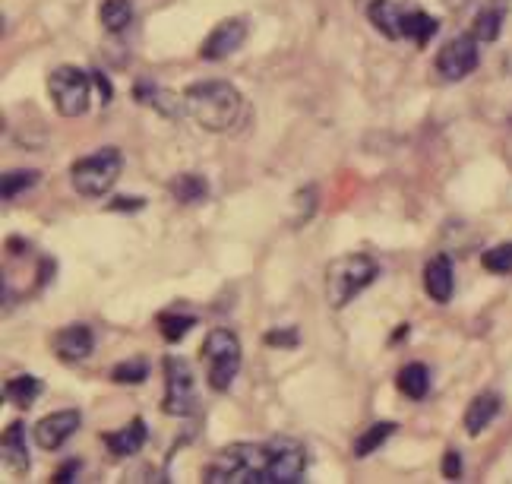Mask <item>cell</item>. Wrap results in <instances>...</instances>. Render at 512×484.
I'll return each instance as SVG.
<instances>
[{
  "instance_id": "cell-1",
  "label": "cell",
  "mask_w": 512,
  "mask_h": 484,
  "mask_svg": "<svg viewBox=\"0 0 512 484\" xmlns=\"http://www.w3.org/2000/svg\"><path fill=\"white\" fill-rule=\"evenodd\" d=\"M187 114L209 133H225L241 121L244 95L225 80H206L184 89Z\"/></svg>"
},
{
  "instance_id": "cell-2",
  "label": "cell",
  "mask_w": 512,
  "mask_h": 484,
  "mask_svg": "<svg viewBox=\"0 0 512 484\" xmlns=\"http://www.w3.org/2000/svg\"><path fill=\"white\" fill-rule=\"evenodd\" d=\"M203 481L209 484H269V443H231L215 453Z\"/></svg>"
},
{
  "instance_id": "cell-3",
  "label": "cell",
  "mask_w": 512,
  "mask_h": 484,
  "mask_svg": "<svg viewBox=\"0 0 512 484\" xmlns=\"http://www.w3.org/2000/svg\"><path fill=\"white\" fill-rule=\"evenodd\" d=\"M380 276V263L373 260L370 254H345L336 257L326 269V279H323V292L329 307H348L354 298H358L367 285H373Z\"/></svg>"
},
{
  "instance_id": "cell-4",
  "label": "cell",
  "mask_w": 512,
  "mask_h": 484,
  "mask_svg": "<svg viewBox=\"0 0 512 484\" xmlns=\"http://www.w3.org/2000/svg\"><path fill=\"white\" fill-rule=\"evenodd\" d=\"M124 171V152L117 146H105L92 152V156L80 159L73 168H70V181H73V190L80 193L86 200H102L105 193L117 184Z\"/></svg>"
},
{
  "instance_id": "cell-5",
  "label": "cell",
  "mask_w": 512,
  "mask_h": 484,
  "mask_svg": "<svg viewBox=\"0 0 512 484\" xmlns=\"http://www.w3.org/2000/svg\"><path fill=\"white\" fill-rule=\"evenodd\" d=\"M200 361H203V371H206V380L215 393H228L234 377L241 371V342L238 336L231 333V329H212L203 342V352H200Z\"/></svg>"
},
{
  "instance_id": "cell-6",
  "label": "cell",
  "mask_w": 512,
  "mask_h": 484,
  "mask_svg": "<svg viewBox=\"0 0 512 484\" xmlns=\"http://www.w3.org/2000/svg\"><path fill=\"white\" fill-rule=\"evenodd\" d=\"M89 86H92V76L83 73L80 67H73V64L57 67L48 76V95L57 114H61V118H80V114H86L92 102Z\"/></svg>"
},
{
  "instance_id": "cell-7",
  "label": "cell",
  "mask_w": 512,
  "mask_h": 484,
  "mask_svg": "<svg viewBox=\"0 0 512 484\" xmlns=\"http://www.w3.org/2000/svg\"><path fill=\"white\" fill-rule=\"evenodd\" d=\"M165 367V402H162V412L174 415V418H190L196 412V377H193V367L187 358L181 355H168L162 361Z\"/></svg>"
},
{
  "instance_id": "cell-8",
  "label": "cell",
  "mask_w": 512,
  "mask_h": 484,
  "mask_svg": "<svg viewBox=\"0 0 512 484\" xmlns=\"http://www.w3.org/2000/svg\"><path fill=\"white\" fill-rule=\"evenodd\" d=\"M478 38L465 32V35H456L452 42H446L437 54V73L449 83H459L465 80L468 73H475V67L481 64V51H478Z\"/></svg>"
},
{
  "instance_id": "cell-9",
  "label": "cell",
  "mask_w": 512,
  "mask_h": 484,
  "mask_svg": "<svg viewBox=\"0 0 512 484\" xmlns=\"http://www.w3.org/2000/svg\"><path fill=\"white\" fill-rule=\"evenodd\" d=\"M269 443V484H294L304 478L307 450L291 437H275Z\"/></svg>"
},
{
  "instance_id": "cell-10",
  "label": "cell",
  "mask_w": 512,
  "mask_h": 484,
  "mask_svg": "<svg viewBox=\"0 0 512 484\" xmlns=\"http://www.w3.org/2000/svg\"><path fill=\"white\" fill-rule=\"evenodd\" d=\"M247 19L244 16H231L225 19V23L215 26L209 35H206V42L200 48V57L203 61H225V57H231L234 51H238L244 45V38H247Z\"/></svg>"
},
{
  "instance_id": "cell-11",
  "label": "cell",
  "mask_w": 512,
  "mask_h": 484,
  "mask_svg": "<svg viewBox=\"0 0 512 484\" xmlns=\"http://www.w3.org/2000/svg\"><path fill=\"white\" fill-rule=\"evenodd\" d=\"M80 412L76 409H70V412H54V415H45L42 421L35 424L32 428V437H35V443L42 450H48V453H54V450H61L64 443L80 431Z\"/></svg>"
},
{
  "instance_id": "cell-12",
  "label": "cell",
  "mask_w": 512,
  "mask_h": 484,
  "mask_svg": "<svg viewBox=\"0 0 512 484\" xmlns=\"http://www.w3.org/2000/svg\"><path fill=\"white\" fill-rule=\"evenodd\" d=\"M92 345H95V336H92V329L83 326V323H73V326H64V329H57V333L51 336V348H54V355L61 358V361H83L92 355Z\"/></svg>"
},
{
  "instance_id": "cell-13",
  "label": "cell",
  "mask_w": 512,
  "mask_h": 484,
  "mask_svg": "<svg viewBox=\"0 0 512 484\" xmlns=\"http://www.w3.org/2000/svg\"><path fill=\"white\" fill-rule=\"evenodd\" d=\"M102 440H105L108 453L117 456V459L136 456V453H140V450L146 447V440H149V424H146L143 418H133V421L127 424V428L102 434Z\"/></svg>"
},
{
  "instance_id": "cell-14",
  "label": "cell",
  "mask_w": 512,
  "mask_h": 484,
  "mask_svg": "<svg viewBox=\"0 0 512 484\" xmlns=\"http://www.w3.org/2000/svg\"><path fill=\"white\" fill-rule=\"evenodd\" d=\"M133 95H136V102L140 105H149V108H155L162 114V118H184L187 114V105H184V95L177 99V95H171V92H165L159 83H152V80H140L133 86Z\"/></svg>"
},
{
  "instance_id": "cell-15",
  "label": "cell",
  "mask_w": 512,
  "mask_h": 484,
  "mask_svg": "<svg viewBox=\"0 0 512 484\" xmlns=\"http://www.w3.org/2000/svg\"><path fill=\"white\" fill-rule=\"evenodd\" d=\"M424 288H427L430 301H437V304L452 301V292H456V276H452V260L446 254H437L424 266Z\"/></svg>"
},
{
  "instance_id": "cell-16",
  "label": "cell",
  "mask_w": 512,
  "mask_h": 484,
  "mask_svg": "<svg viewBox=\"0 0 512 484\" xmlns=\"http://www.w3.org/2000/svg\"><path fill=\"white\" fill-rule=\"evenodd\" d=\"M367 19L370 26L383 32L389 42H396V38H405V10L399 4H392V0H370L367 7Z\"/></svg>"
},
{
  "instance_id": "cell-17",
  "label": "cell",
  "mask_w": 512,
  "mask_h": 484,
  "mask_svg": "<svg viewBox=\"0 0 512 484\" xmlns=\"http://www.w3.org/2000/svg\"><path fill=\"white\" fill-rule=\"evenodd\" d=\"M500 405H503V399L497 393H481V396H475V399L468 402V409H465V431L471 437L484 434L487 424L500 415Z\"/></svg>"
},
{
  "instance_id": "cell-18",
  "label": "cell",
  "mask_w": 512,
  "mask_h": 484,
  "mask_svg": "<svg viewBox=\"0 0 512 484\" xmlns=\"http://www.w3.org/2000/svg\"><path fill=\"white\" fill-rule=\"evenodd\" d=\"M0 450H4V462L7 469H13L16 475H26L29 472V450H26V424L16 421L4 431V443H0Z\"/></svg>"
},
{
  "instance_id": "cell-19",
  "label": "cell",
  "mask_w": 512,
  "mask_h": 484,
  "mask_svg": "<svg viewBox=\"0 0 512 484\" xmlns=\"http://www.w3.org/2000/svg\"><path fill=\"white\" fill-rule=\"evenodd\" d=\"M45 393V383L32 377V374H16L13 380H7L4 386V396L10 405H16V409H32L35 399Z\"/></svg>"
},
{
  "instance_id": "cell-20",
  "label": "cell",
  "mask_w": 512,
  "mask_h": 484,
  "mask_svg": "<svg viewBox=\"0 0 512 484\" xmlns=\"http://www.w3.org/2000/svg\"><path fill=\"white\" fill-rule=\"evenodd\" d=\"M396 386H399V393L411 402H418L430 393V371H427V364L421 361H411L405 364L399 377H396Z\"/></svg>"
},
{
  "instance_id": "cell-21",
  "label": "cell",
  "mask_w": 512,
  "mask_h": 484,
  "mask_svg": "<svg viewBox=\"0 0 512 484\" xmlns=\"http://www.w3.org/2000/svg\"><path fill=\"white\" fill-rule=\"evenodd\" d=\"M171 193L177 203H203L209 197V184L203 174H193V171H181L177 178L171 181Z\"/></svg>"
},
{
  "instance_id": "cell-22",
  "label": "cell",
  "mask_w": 512,
  "mask_h": 484,
  "mask_svg": "<svg viewBox=\"0 0 512 484\" xmlns=\"http://www.w3.org/2000/svg\"><path fill=\"white\" fill-rule=\"evenodd\" d=\"M392 434H396V424H392V421H377V424H370V428H367L358 440H354V456H358V459H367L370 453H377Z\"/></svg>"
},
{
  "instance_id": "cell-23",
  "label": "cell",
  "mask_w": 512,
  "mask_h": 484,
  "mask_svg": "<svg viewBox=\"0 0 512 484\" xmlns=\"http://www.w3.org/2000/svg\"><path fill=\"white\" fill-rule=\"evenodd\" d=\"M437 29H440V23L433 19L430 13H424V10H415V13H405V38L408 42H415L418 48H424L433 35H437Z\"/></svg>"
},
{
  "instance_id": "cell-24",
  "label": "cell",
  "mask_w": 512,
  "mask_h": 484,
  "mask_svg": "<svg viewBox=\"0 0 512 484\" xmlns=\"http://www.w3.org/2000/svg\"><path fill=\"white\" fill-rule=\"evenodd\" d=\"M98 16H102V26L108 32H124L133 23V4L130 0H105Z\"/></svg>"
},
{
  "instance_id": "cell-25",
  "label": "cell",
  "mask_w": 512,
  "mask_h": 484,
  "mask_svg": "<svg viewBox=\"0 0 512 484\" xmlns=\"http://www.w3.org/2000/svg\"><path fill=\"white\" fill-rule=\"evenodd\" d=\"M503 32V10L497 7H487L475 16V23H471V35L478 38V42H497Z\"/></svg>"
},
{
  "instance_id": "cell-26",
  "label": "cell",
  "mask_w": 512,
  "mask_h": 484,
  "mask_svg": "<svg viewBox=\"0 0 512 484\" xmlns=\"http://www.w3.org/2000/svg\"><path fill=\"white\" fill-rule=\"evenodd\" d=\"M38 174L35 168H19V171H7L4 174V184H0V193H4V200L10 203V200H16L19 193H26V190H32L35 184H38Z\"/></svg>"
},
{
  "instance_id": "cell-27",
  "label": "cell",
  "mask_w": 512,
  "mask_h": 484,
  "mask_svg": "<svg viewBox=\"0 0 512 484\" xmlns=\"http://www.w3.org/2000/svg\"><path fill=\"white\" fill-rule=\"evenodd\" d=\"M481 266L487 269V273H494V276H509L512 273V241L487 247L481 254Z\"/></svg>"
},
{
  "instance_id": "cell-28",
  "label": "cell",
  "mask_w": 512,
  "mask_h": 484,
  "mask_svg": "<svg viewBox=\"0 0 512 484\" xmlns=\"http://www.w3.org/2000/svg\"><path fill=\"white\" fill-rule=\"evenodd\" d=\"M193 326H196V317H190V314H177V311L159 314V329L168 342H181Z\"/></svg>"
},
{
  "instance_id": "cell-29",
  "label": "cell",
  "mask_w": 512,
  "mask_h": 484,
  "mask_svg": "<svg viewBox=\"0 0 512 484\" xmlns=\"http://www.w3.org/2000/svg\"><path fill=\"white\" fill-rule=\"evenodd\" d=\"M149 377V361L146 358H130V361H121L111 371V380L114 383H127V386H133V383H143Z\"/></svg>"
},
{
  "instance_id": "cell-30",
  "label": "cell",
  "mask_w": 512,
  "mask_h": 484,
  "mask_svg": "<svg viewBox=\"0 0 512 484\" xmlns=\"http://www.w3.org/2000/svg\"><path fill=\"white\" fill-rule=\"evenodd\" d=\"M263 342L272 345V348H291V345L301 342V333L294 326H282V329H272V333H266Z\"/></svg>"
},
{
  "instance_id": "cell-31",
  "label": "cell",
  "mask_w": 512,
  "mask_h": 484,
  "mask_svg": "<svg viewBox=\"0 0 512 484\" xmlns=\"http://www.w3.org/2000/svg\"><path fill=\"white\" fill-rule=\"evenodd\" d=\"M443 478H449V481L462 478V456H459V450H446V456H443Z\"/></svg>"
},
{
  "instance_id": "cell-32",
  "label": "cell",
  "mask_w": 512,
  "mask_h": 484,
  "mask_svg": "<svg viewBox=\"0 0 512 484\" xmlns=\"http://www.w3.org/2000/svg\"><path fill=\"white\" fill-rule=\"evenodd\" d=\"M146 200L143 197H117L114 203H108L111 212H136V209H143Z\"/></svg>"
},
{
  "instance_id": "cell-33",
  "label": "cell",
  "mask_w": 512,
  "mask_h": 484,
  "mask_svg": "<svg viewBox=\"0 0 512 484\" xmlns=\"http://www.w3.org/2000/svg\"><path fill=\"white\" fill-rule=\"evenodd\" d=\"M92 83L98 86V92H102V105H108V102L114 99V89H111V83L105 80V73H98V70H95V73H92Z\"/></svg>"
},
{
  "instance_id": "cell-34",
  "label": "cell",
  "mask_w": 512,
  "mask_h": 484,
  "mask_svg": "<svg viewBox=\"0 0 512 484\" xmlns=\"http://www.w3.org/2000/svg\"><path fill=\"white\" fill-rule=\"evenodd\" d=\"M76 472H80V462H76V459H73V462H67V466H61V469H57L51 481H54V484H64V481H73V475H76Z\"/></svg>"
}]
</instances>
